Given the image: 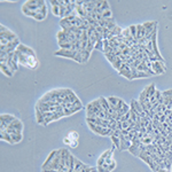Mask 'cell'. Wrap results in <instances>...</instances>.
Here are the masks:
<instances>
[{"instance_id":"1","label":"cell","mask_w":172,"mask_h":172,"mask_svg":"<svg viewBox=\"0 0 172 172\" xmlns=\"http://www.w3.org/2000/svg\"><path fill=\"white\" fill-rule=\"evenodd\" d=\"M55 56H61V57H68L71 60H75L78 63H83V59H82V53L77 52V51H71V49H59L54 52Z\"/></svg>"},{"instance_id":"2","label":"cell","mask_w":172,"mask_h":172,"mask_svg":"<svg viewBox=\"0 0 172 172\" xmlns=\"http://www.w3.org/2000/svg\"><path fill=\"white\" fill-rule=\"evenodd\" d=\"M20 54V61L19 63L28 69H36L38 67V59L37 55H24V54Z\"/></svg>"},{"instance_id":"3","label":"cell","mask_w":172,"mask_h":172,"mask_svg":"<svg viewBox=\"0 0 172 172\" xmlns=\"http://www.w3.org/2000/svg\"><path fill=\"white\" fill-rule=\"evenodd\" d=\"M88 124V128L92 132H94L97 135H101V137H110L114 131L109 129V128H103V126H100V125H95V124H92V123H87Z\"/></svg>"},{"instance_id":"4","label":"cell","mask_w":172,"mask_h":172,"mask_svg":"<svg viewBox=\"0 0 172 172\" xmlns=\"http://www.w3.org/2000/svg\"><path fill=\"white\" fill-rule=\"evenodd\" d=\"M16 119V117L14 115H9V114H2L0 115V125H1V131H6L8 129V126L11 125V123H13Z\"/></svg>"},{"instance_id":"5","label":"cell","mask_w":172,"mask_h":172,"mask_svg":"<svg viewBox=\"0 0 172 172\" xmlns=\"http://www.w3.org/2000/svg\"><path fill=\"white\" fill-rule=\"evenodd\" d=\"M0 38L7 39L9 43H11V42H14V40H16V39H19L17 36L13 32V31H11L9 29H7L5 25H1V27H0Z\"/></svg>"},{"instance_id":"6","label":"cell","mask_w":172,"mask_h":172,"mask_svg":"<svg viewBox=\"0 0 172 172\" xmlns=\"http://www.w3.org/2000/svg\"><path fill=\"white\" fill-rule=\"evenodd\" d=\"M165 63L161 61H156V62H151V69L156 75H162L165 72Z\"/></svg>"},{"instance_id":"7","label":"cell","mask_w":172,"mask_h":172,"mask_svg":"<svg viewBox=\"0 0 172 172\" xmlns=\"http://www.w3.org/2000/svg\"><path fill=\"white\" fill-rule=\"evenodd\" d=\"M118 74L120 76H124L125 78H128L129 80H132L133 78H132V71H131V68H130V65L128 63H123L122 67L119 68L118 70Z\"/></svg>"},{"instance_id":"8","label":"cell","mask_w":172,"mask_h":172,"mask_svg":"<svg viewBox=\"0 0 172 172\" xmlns=\"http://www.w3.org/2000/svg\"><path fill=\"white\" fill-rule=\"evenodd\" d=\"M16 51L20 52L21 54H24V55H36V53H34V51H33L32 48L28 47V46L24 45V44H20L19 47L16 48Z\"/></svg>"},{"instance_id":"9","label":"cell","mask_w":172,"mask_h":172,"mask_svg":"<svg viewBox=\"0 0 172 172\" xmlns=\"http://www.w3.org/2000/svg\"><path fill=\"white\" fill-rule=\"evenodd\" d=\"M119 139H120V151L129 150L130 147L132 146V142H131L130 140L125 139V135H124V134H120Z\"/></svg>"},{"instance_id":"10","label":"cell","mask_w":172,"mask_h":172,"mask_svg":"<svg viewBox=\"0 0 172 172\" xmlns=\"http://www.w3.org/2000/svg\"><path fill=\"white\" fill-rule=\"evenodd\" d=\"M143 91H145V93H146V97L149 99L150 97H154V95H155V93H156L157 90L155 88V85H154V84H150L149 86H146Z\"/></svg>"},{"instance_id":"11","label":"cell","mask_w":172,"mask_h":172,"mask_svg":"<svg viewBox=\"0 0 172 172\" xmlns=\"http://www.w3.org/2000/svg\"><path fill=\"white\" fill-rule=\"evenodd\" d=\"M0 139L2 140V141H6V142L11 143V145H15L14 140L11 139V134H9V133H7L6 131H1V133H0Z\"/></svg>"},{"instance_id":"12","label":"cell","mask_w":172,"mask_h":172,"mask_svg":"<svg viewBox=\"0 0 172 172\" xmlns=\"http://www.w3.org/2000/svg\"><path fill=\"white\" fill-rule=\"evenodd\" d=\"M131 108H133L138 114H139L140 116H141V114H143V110H142V107H141V105H140L139 100H132V102H131Z\"/></svg>"},{"instance_id":"13","label":"cell","mask_w":172,"mask_h":172,"mask_svg":"<svg viewBox=\"0 0 172 172\" xmlns=\"http://www.w3.org/2000/svg\"><path fill=\"white\" fill-rule=\"evenodd\" d=\"M8 128H11V129H13V130H16V131H19V132H22V130H23V124H22V122L20 119L16 118L13 123H11V125H9Z\"/></svg>"},{"instance_id":"14","label":"cell","mask_w":172,"mask_h":172,"mask_svg":"<svg viewBox=\"0 0 172 172\" xmlns=\"http://www.w3.org/2000/svg\"><path fill=\"white\" fill-rule=\"evenodd\" d=\"M0 68H1V71H2L4 75H6L7 77H13L14 72L11 70V68L7 65V63H1V64H0Z\"/></svg>"},{"instance_id":"15","label":"cell","mask_w":172,"mask_h":172,"mask_svg":"<svg viewBox=\"0 0 172 172\" xmlns=\"http://www.w3.org/2000/svg\"><path fill=\"white\" fill-rule=\"evenodd\" d=\"M56 151H57V150H53L52 153H51V154H49V156L46 158V161L44 162L42 169H46V168H47V166H48V165H49V164L53 162V160L55 158V155H56Z\"/></svg>"},{"instance_id":"16","label":"cell","mask_w":172,"mask_h":172,"mask_svg":"<svg viewBox=\"0 0 172 172\" xmlns=\"http://www.w3.org/2000/svg\"><path fill=\"white\" fill-rule=\"evenodd\" d=\"M107 100H108V103H109V108L110 107L116 108L117 105L119 103V101H120V99L117 97H108Z\"/></svg>"},{"instance_id":"17","label":"cell","mask_w":172,"mask_h":172,"mask_svg":"<svg viewBox=\"0 0 172 172\" xmlns=\"http://www.w3.org/2000/svg\"><path fill=\"white\" fill-rule=\"evenodd\" d=\"M36 116H37V123L44 125V122H45V117H44V114L39 110V108L36 107Z\"/></svg>"},{"instance_id":"18","label":"cell","mask_w":172,"mask_h":172,"mask_svg":"<svg viewBox=\"0 0 172 172\" xmlns=\"http://www.w3.org/2000/svg\"><path fill=\"white\" fill-rule=\"evenodd\" d=\"M110 138H111V142H113L114 147H115L116 149L120 150V139H119V137H116V135L111 134V135H110Z\"/></svg>"},{"instance_id":"19","label":"cell","mask_w":172,"mask_h":172,"mask_svg":"<svg viewBox=\"0 0 172 172\" xmlns=\"http://www.w3.org/2000/svg\"><path fill=\"white\" fill-rule=\"evenodd\" d=\"M109 151H110V149H108V150H106L100 157H99V160H97V166H102L103 165V163L106 162V158H107L108 154H109Z\"/></svg>"},{"instance_id":"20","label":"cell","mask_w":172,"mask_h":172,"mask_svg":"<svg viewBox=\"0 0 172 172\" xmlns=\"http://www.w3.org/2000/svg\"><path fill=\"white\" fill-rule=\"evenodd\" d=\"M94 49H97V51H101V52H103V37H102V36L97 38Z\"/></svg>"},{"instance_id":"21","label":"cell","mask_w":172,"mask_h":172,"mask_svg":"<svg viewBox=\"0 0 172 172\" xmlns=\"http://www.w3.org/2000/svg\"><path fill=\"white\" fill-rule=\"evenodd\" d=\"M88 165L87 164H84L82 161H79V160H76V163H75V170L74 171H80L82 169H84V168H87Z\"/></svg>"},{"instance_id":"22","label":"cell","mask_w":172,"mask_h":172,"mask_svg":"<svg viewBox=\"0 0 172 172\" xmlns=\"http://www.w3.org/2000/svg\"><path fill=\"white\" fill-rule=\"evenodd\" d=\"M67 137L71 140V141H74V140H78L79 139V133H78L77 131H70V132L68 133Z\"/></svg>"},{"instance_id":"23","label":"cell","mask_w":172,"mask_h":172,"mask_svg":"<svg viewBox=\"0 0 172 172\" xmlns=\"http://www.w3.org/2000/svg\"><path fill=\"white\" fill-rule=\"evenodd\" d=\"M99 99H100V101H101V105H102L103 110H105V111H108V110H109V103H108L107 97H99Z\"/></svg>"},{"instance_id":"24","label":"cell","mask_w":172,"mask_h":172,"mask_svg":"<svg viewBox=\"0 0 172 172\" xmlns=\"http://www.w3.org/2000/svg\"><path fill=\"white\" fill-rule=\"evenodd\" d=\"M82 59H83V63H86L88 60H90V56H91V53L88 51H82Z\"/></svg>"},{"instance_id":"25","label":"cell","mask_w":172,"mask_h":172,"mask_svg":"<svg viewBox=\"0 0 172 172\" xmlns=\"http://www.w3.org/2000/svg\"><path fill=\"white\" fill-rule=\"evenodd\" d=\"M51 8H52V14L54 16H59L60 17V6L59 5H54Z\"/></svg>"},{"instance_id":"26","label":"cell","mask_w":172,"mask_h":172,"mask_svg":"<svg viewBox=\"0 0 172 172\" xmlns=\"http://www.w3.org/2000/svg\"><path fill=\"white\" fill-rule=\"evenodd\" d=\"M130 32H131V36L137 40V25H130ZM138 42V40H137Z\"/></svg>"},{"instance_id":"27","label":"cell","mask_w":172,"mask_h":172,"mask_svg":"<svg viewBox=\"0 0 172 172\" xmlns=\"http://www.w3.org/2000/svg\"><path fill=\"white\" fill-rule=\"evenodd\" d=\"M11 139L14 140V142L15 143H17V142H20L22 140V133H17V134H11Z\"/></svg>"},{"instance_id":"28","label":"cell","mask_w":172,"mask_h":172,"mask_svg":"<svg viewBox=\"0 0 172 172\" xmlns=\"http://www.w3.org/2000/svg\"><path fill=\"white\" fill-rule=\"evenodd\" d=\"M147 77H149V75L146 74L145 71H138V74H137V77H135V78H147Z\"/></svg>"},{"instance_id":"29","label":"cell","mask_w":172,"mask_h":172,"mask_svg":"<svg viewBox=\"0 0 172 172\" xmlns=\"http://www.w3.org/2000/svg\"><path fill=\"white\" fill-rule=\"evenodd\" d=\"M102 17H103L105 20H107V19H110V17H113V14H111V11L109 9V11H105V13L102 14Z\"/></svg>"},{"instance_id":"30","label":"cell","mask_w":172,"mask_h":172,"mask_svg":"<svg viewBox=\"0 0 172 172\" xmlns=\"http://www.w3.org/2000/svg\"><path fill=\"white\" fill-rule=\"evenodd\" d=\"M130 118H131V114H130V111H129L128 114H125V115H124V116L120 118V122H128Z\"/></svg>"},{"instance_id":"31","label":"cell","mask_w":172,"mask_h":172,"mask_svg":"<svg viewBox=\"0 0 172 172\" xmlns=\"http://www.w3.org/2000/svg\"><path fill=\"white\" fill-rule=\"evenodd\" d=\"M115 169H116V162L113 160V162H111V163L109 164V171H110V172L114 171Z\"/></svg>"},{"instance_id":"32","label":"cell","mask_w":172,"mask_h":172,"mask_svg":"<svg viewBox=\"0 0 172 172\" xmlns=\"http://www.w3.org/2000/svg\"><path fill=\"white\" fill-rule=\"evenodd\" d=\"M70 147H71V148H76V147H78V140H74V141H71Z\"/></svg>"},{"instance_id":"33","label":"cell","mask_w":172,"mask_h":172,"mask_svg":"<svg viewBox=\"0 0 172 172\" xmlns=\"http://www.w3.org/2000/svg\"><path fill=\"white\" fill-rule=\"evenodd\" d=\"M9 44V42L7 39H4V38H0V45H7Z\"/></svg>"},{"instance_id":"34","label":"cell","mask_w":172,"mask_h":172,"mask_svg":"<svg viewBox=\"0 0 172 172\" xmlns=\"http://www.w3.org/2000/svg\"><path fill=\"white\" fill-rule=\"evenodd\" d=\"M97 172H109L108 170L103 169V166H97Z\"/></svg>"},{"instance_id":"35","label":"cell","mask_w":172,"mask_h":172,"mask_svg":"<svg viewBox=\"0 0 172 172\" xmlns=\"http://www.w3.org/2000/svg\"><path fill=\"white\" fill-rule=\"evenodd\" d=\"M63 142H64L65 145H69V146H70V143H71V140L69 139L68 137H65L64 139H63Z\"/></svg>"},{"instance_id":"36","label":"cell","mask_w":172,"mask_h":172,"mask_svg":"<svg viewBox=\"0 0 172 172\" xmlns=\"http://www.w3.org/2000/svg\"><path fill=\"white\" fill-rule=\"evenodd\" d=\"M130 133V131H128V130H122V134H124V135H128Z\"/></svg>"},{"instance_id":"37","label":"cell","mask_w":172,"mask_h":172,"mask_svg":"<svg viewBox=\"0 0 172 172\" xmlns=\"http://www.w3.org/2000/svg\"><path fill=\"white\" fill-rule=\"evenodd\" d=\"M157 172H172V171H170V170H166V169H160Z\"/></svg>"},{"instance_id":"38","label":"cell","mask_w":172,"mask_h":172,"mask_svg":"<svg viewBox=\"0 0 172 172\" xmlns=\"http://www.w3.org/2000/svg\"><path fill=\"white\" fill-rule=\"evenodd\" d=\"M43 172H60L59 170H43Z\"/></svg>"},{"instance_id":"39","label":"cell","mask_w":172,"mask_h":172,"mask_svg":"<svg viewBox=\"0 0 172 172\" xmlns=\"http://www.w3.org/2000/svg\"><path fill=\"white\" fill-rule=\"evenodd\" d=\"M170 151H172V143L170 145Z\"/></svg>"}]
</instances>
